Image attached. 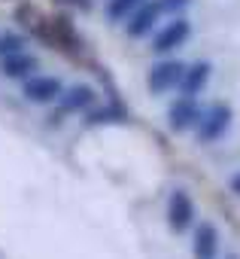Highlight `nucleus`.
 Listing matches in <instances>:
<instances>
[{"label":"nucleus","instance_id":"nucleus-19","mask_svg":"<svg viewBox=\"0 0 240 259\" xmlns=\"http://www.w3.org/2000/svg\"><path fill=\"white\" fill-rule=\"evenodd\" d=\"M228 259H237V256H228Z\"/></svg>","mask_w":240,"mask_h":259},{"label":"nucleus","instance_id":"nucleus-17","mask_svg":"<svg viewBox=\"0 0 240 259\" xmlns=\"http://www.w3.org/2000/svg\"><path fill=\"white\" fill-rule=\"evenodd\" d=\"M228 186H231V192H234V195H240V171L228 180Z\"/></svg>","mask_w":240,"mask_h":259},{"label":"nucleus","instance_id":"nucleus-16","mask_svg":"<svg viewBox=\"0 0 240 259\" xmlns=\"http://www.w3.org/2000/svg\"><path fill=\"white\" fill-rule=\"evenodd\" d=\"M189 0H161V10L164 13H173V10H183Z\"/></svg>","mask_w":240,"mask_h":259},{"label":"nucleus","instance_id":"nucleus-15","mask_svg":"<svg viewBox=\"0 0 240 259\" xmlns=\"http://www.w3.org/2000/svg\"><path fill=\"white\" fill-rule=\"evenodd\" d=\"M22 46H25V40L19 34H4V37H0V58L13 55V52H22Z\"/></svg>","mask_w":240,"mask_h":259},{"label":"nucleus","instance_id":"nucleus-6","mask_svg":"<svg viewBox=\"0 0 240 259\" xmlns=\"http://www.w3.org/2000/svg\"><path fill=\"white\" fill-rule=\"evenodd\" d=\"M183 73H186V64H179V61H161V64H155V67L149 70V79H146V82H149V92L161 95V92L179 85Z\"/></svg>","mask_w":240,"mask_h":259},{"label":"nucleus","instance_id":"nucleus-12","mask_svg":"<svg viewBox=\"0 0 240 259\" xmlns=\"http://www.w3.org/2000/svg\"><path fill=\"white\" fill-rule=\"evenodd\" d=\"M210 64H204V61H198V64H192V67H186V73H183V79H179V89H183V95H198L204 85H207V79H210Z\"/></svg>","mask_w":240,"mask_h":259},{"label":"nucleus","instance_id":"nucleus-4","mask_svg":"<svg viewBox=\"0 0 240 259\" xmlns=\"http://www.w3.org/2000/svg\"><path fill=\"white\" fill-rule=\"evenodd\" d=\"M192 220H195V204H192L189 192L176 189V192L170 195V204H167V223H170V229H173L176 235H183V232L192 226Z\"/></svg>","mask_w":240,"mask_h":259},{"label":"nucleus","instance_id":"nucleus-11","mask_svg":"<svg viewBox=\"0 0 240 259\" xmlns=\"http://www.w3.org/2000/svg\"><path fill=\"white\" fill-rule=\"evenodd\" d=\"M216 253H219V235H216V229L210 223L198 226V232H195V259H216Z\"/></svg>","mask_w":240,"mask_h":259},{"label":"nucleus","instance_id":"nucleus-18","mask_svg":"<svg viewBox=\"0 0 240 259\" xmlns=\"http://www.w3.org/2000/svg\"><path fill=\"white\" fill-rule=\"evenodd\" d=\"M64 4H73V7H82V10L88 7V4H85V0H64Z\"/></svg>","mask_w":240,"mask_h":259},{"label":"nucleus","instance_id":"nucleus-13","mask_svg":"<svg viewBox=\"0 0 240 259\" xmlns=\"http://www.w3.org/2000/svg\"><path fill=\"white\" fill-rule=\"evenodd\" d=\"M140 4H143V0H109V4H106V16H109V19H125V16H131Z\"/></svg>","mask_w":240,"mask_h":259},{"label":"nucleus","instance_id":"nucleus-9","mask_svg":"<svg viewBox=\"0 0 240 259\" xmlns=\"http://www.w3.org/2000/svg\"><path fill=\"white\" fill-rule=\"evenodd\" d=\"M94 104V92L88 89V85H76V89H70V92H64V98H61V104H58V110L52 113V122H61L64 116H70V113H79V110H88Z\"/></svg>","mask_w":240,"mask_h":259},{"label":"nucleus","instance_id":"nucleus-10","mask_svg":"<svg viewBox=\"0 0 240 259\" xmlns=\"http://www.w3.org/2000/svg\"><path fill=\"white\" fill-rule=\"evenodd\" d=\"M34 70H37V58H34V55H28L25 49L0 58V73H4L7 79H28Z\"/></svg>","mask_w":240,"mask_h":259},{"label":"nucleus","instance_id":"nucleus-2","mask_svg":"<svg viewBox=\"0 0 240 259\" xmlns=\"http://www.w3.org/2000/svg\"><path fill=\"white\" fill-rule=\"evenodd\" d=\"M231 125V107L228 104H213L210 110L201 113V122H198V141L201 144H213L219 141Z\"/></svg>","mask_w":240,"mask_h":259},{"label":"nucleus","instance_id":"nucleus-8","mask_svg":"<svg viewBox=\"0 0 240 259\" xmlns=\"http://www.w3.org/2000/svg\"><path fill=\"white\" fill-rule=\"evenodd\" d=\"M201 107H198V101L192 98V95H186V98H179L173 107H170V128L173 132H186V128H195L198 122H201Z\"/></svg>","mask_w":240,"mask_h":259},{"label":"nucleus","instance_id":"nucleus-5","mask_svg":"<svg viewBox=\"0 0 240 259\" xmlns=\"http://www.w3.org/2000/svg\"><path fill=\"white\" fill-rule=\"evenodd\" d=\"M161 0H143V4L131 13V22H128V37H143L152 31V25L161 19Z\"/></svg>","mask_w":240,"mask_h":259},{"label":"nucleus","instance_id":"nucleus-3","mask_svg":"<svg viewBox=\"0 0 240 259\" xmlns=\"http://www.w3.org/2000/svg\"><path fill=\"white\" fill-rule=\"evenodd\" d=\"M64 95V82L58 76H31L25 82V98L31 104H49Z\"/></svg>","mask_w":240,"mask_h":259},{"label":"nucleus","instance_id":"nucleus-14","mask_svg":"<svg viewBox=\"0 0 240 259\" xmlns=\"http://www.w3.org/2000/svg\"><path fill=\"white\" fill-rule=\"evenodd\" d=\"M122 113L112 110V107H103V110H94V113H85V125H97V122H118Z\"/></svg>","mask_w":240,"mask_h":259},{"label":"nucleus","instance_id":"nucleus-7","mask_svg":"<svg viewBox=\"0 0 240 259\" xmlns=\"http://www.w3.org/2000/svg\"><path fill=\"white\" fill-rule=\"evenodd\" d=\"M189 34H192V28H189V22H183V19H173L170 25H164V28L158 31V37H155V43H152V49H155V55H164V52H173L176 46H183V43L189 40Z\"/></svg>","mask_w":240,"mask_h":259},{"label":"nucleus","instance_id":"nucleus-1","mask_svg":"<svg viewBox=\"0 0 240 259\" xmlns=\"http://www.w3.org/2000/svg\"><path fill=\"white\" fill-rule=\"evenodd\" d=\"M37 34L52 43L55 49H67V52H79V34L73 31V25L67 19H37Z\"/></svg>","mask_w":240,"mask_h":259}]
</instances>
